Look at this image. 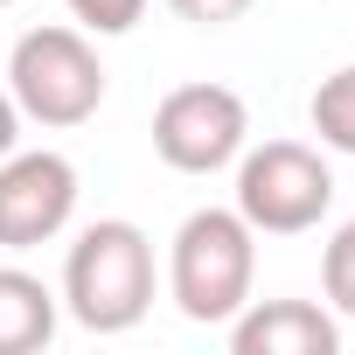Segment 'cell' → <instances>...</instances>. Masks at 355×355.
<instances>
[{"mask_svg":"<svg viewBox=\"0 0 355 355\" xmlns=\"http://www.w3.org/2000/svg\"><path fill=\"white\" fill-rule=\"evenodd\" d=\"M77 209V167L63 153H8L0 160V251L49 244Z\"/></svg>","mask_w":355,"mask_h":355,"instance_id":"8992f818","label":"cell"},{"mask_svg":"<svg viewBox=\"0 0 355 355\" xmlns=\"http://www.w3.org/2000/svg\"><path fill=\"white\" fill-rule=\"evenodd\" d=\"M8 98L35 125H84L105 105V63L77 28H28L8 56Z\"/></svg>","mask_w":355,"mask_h":355,"instance_id":"3957f363","label":"cell"},{"mask_svg":"<svg viewBox=\"0 0 355 355\" xmlns=\"http://www.w3.org/2000/svg\"><path fill=\"white\" fill-rule=\"evenodd\" d=\"M313 132H320V146H334V153H355V63L348 70H334V77H320V91H313Z\"/></svg>","mask_w":355,"mask_h":355,"instance_id":"9c48e42d","label":"cell"},{"mask_svg":"<svg viewBox=\"0 0 355 355\" xmlns=\"http://www.w3.org/2000/svg\"><path fill=\"white\" fill-rule=\"evenodd\" d=\"M230 348L237 355H334L341 327L313 300H258L230 320Z\"/></svg>","mask_w":355,"mask_h":355,"instance_id":"52a82bcc","label":"cell"},{"mask_svg":"<svg viewBox=\"0 0 355 355\" xmlns=\"http://www.w3.org/2000/svg\"><path fill=\"white\" fill-rule=\"evenodd\" d=\"M334 202V174L313 146L300 139H265L258 153H244L237 167V216L265 237H300L327 216Z\"/></svg>","mask_w":355,"mask_h":355,"instance_id":"277c9868","label":"cell"},{"mask_svg":"<svg viewBox=\"0 0 355 355\" xmlns=\"http://www.w3.org/2000/svg\"><path fill=\"white\" fill-rule=\"evenodd\" d=\"M244 132H251V112L230 84H182L167 91L160 112H153V153L174 167V174H216L244 153Z\"/></svg>","mask_w":355,"mask_h":355,"instance_id":"5b68a950","label":"cell"},{"mask_svg":"<svg viewBox=\"0 0 355 355\" xmlns=\"http://www.w3.org/2000/svg\"><path fill=\"white\" fill-rule=\"evenodd\" d=\"M182 21H196V28H223V21H237V15H251V0H167Z\"/></svg>","mask_w":355,"mask_h":355,"instance_id":"7c38bea8","label":"cell"},{"mask_svg":"<svg viewBox=\"0 0 355 355\" xmlns=\"http://www.w3.org/2000/svg\"><path fill=\"white\" fill-rule=\"evenodd\" d=\"M15 139H21V105H15L8 91H0V160L15 153Z\"/></svg>","mask_w":355,"mask_h":355,"instance_id":"4fadbf2b","label":"cell"},{"mask_svg":"<svg viewBox=\"0 0 355 355\" xmlns=\"http://www.w3.org/2000/svg\"><path fill=\"white\" fill-rule=\"evenodd\" d=\"M56 334V293L21 272V265H0V355H35Z\"/></svg>","mask_w":355,"mask_h":355,"instance_id":"ba28073f","label":"cell"},{"mask_svg":"<svg viewBox=\"0 0 355 355\" xmlns=\"http://www.w3.org/2000/svg\"><path fill=\"white\" fill-rule=\"evenodd\" d=\"M70 15H77L84 28H98V35H125V28L146 15V0H70Z\"/></svg>","mask_w":355,"mask_h":355,"instance_id":"8fae6325","label":"cell"},{"mask_svg":"<svg viewBox=\"0 0 355 355\" xmlns=\"http://www.w3.org/2000/svg\"><path fill=\"white\" fill-rule=\"evenodd\" d=\"M320 286H327L334 313L355 320V216L334 230V244H327V258H320Z\"/></svg>","mask_w":355,"mask_h":355,"instance_id":"30bf717a","label":"cell"},{"mask_svg":"<svg viewBox=\"0 0 355 355\" xmlns=\"http://www.w3.org/2000/svg\"><path fill=\"white\" fill-rule=\"evenodd\" d=\"M63 306L77 327L91 334H125L146 320L153 306V244L139 223L112 216V223H91L77 244H70V265H63Z\"/></svg>","mask_w":355,"mask_h":355,"instance_id":"6da1fadb","label":"cell"},{"mask_svg":"<svg viewBox=\"0 0 355 355\" xmlns=\"http://www.w3.org/2000/svg\"><path fill=\"white\" fill-rule=\"evenodd\" d=\"M0 8H15V0H0Z\"/></svg>","mask_w":355,"mask_h":355,"instance_id":"5bb4252c","label":"cell"},{"mask_svg":"<svg viewBox=\"0 0 355 355\" xmlns=\"http://www.w3.org/2000/svg\"><path fill=\"white\" fill-rule=\"evenodd\" d=\"M258 230L237 209H196L174 230V258H167V286L196 327H223L251 306V272H258Z\"/></svg>","mask_w":355,"mask_h":355,"instance_id":"7a4b0ae2","label":"cell"}]
</instances>
